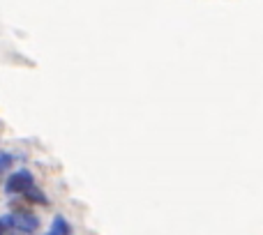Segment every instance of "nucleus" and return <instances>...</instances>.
Here are the masks:
<instances>
[{
	"label": "nucleus",
	"mask_w": 263,
	"mask_h": 235,
	"mask_svg": "<svg viewBox=\"0 0 263 235\" xmlns=\"http://www.w3.org/2000/svg\"><path fill=\"white\" fill-rule=\"evenodd\" d=\"M46 235H72V224L63 217V214H55L53 222H51V228Z\"/></svg>",
	"instance_id": "7ed1b4c3"
},
{
	"label": "nucleus",
	"mask_w": 263,
	"mask_h": 235,
	"mask_svg": "<svg viewBox=\"0 0 263 235\" xmlns=\"http://www.w3.org/2000/svg\"><path fill=\"white\" fill-rule=\"evenodd\" d=\"M14 166V154L12 152H0V175L7 173Z\"/></svg>",
	"instance_id": "39448f33"
},
{
	"label": "nucleus",
	"mask_w": 263,
	"mask_h": 235,
	"mask_svg": "<svg viewBox=\"0 0 263 235\" xmlns=\"http://www.w3.org/2000/svg\"><path fill=\"white\" fill-rule=\"evenodd\" d=\"M23 199H26L28 203H35V205H49V196H46L40 187H32L30 191H26Z\"/></svg>",
	"instance_id": "20e7f679"
},
{
	"label": "nucleus",
	"mask_w": 263,
	"mask_h": 235,
	"mask_svg": "<svg viewBox=\"0 0 263 235\" xmlns=\"http://www.w3.org/2000/svg\"><path fill=\"white\" fill-rule=\"evenodd\" d=\"M0 222H3L12 233L30 235V233H37V228H40V217L32 214V212H28V210H14L12 214L0 217Z\"/></svg>",
	"instance_id": "f257e3e1"
},
{
	"label": "nucleus",
	"mask_w": 263,
	"mask_h": 235,
	"mask_svg": "<svg viewBox=\"0 0 263 235\" xmlns=\"http://www.w3.org/2000/svg\"><path fill=\"white\" fill-rule=\"evenodd\" d=\"M9 233H12V231H9V228H7V226H5V224H3V222H0V235H9Z\"/></svg>",
	"instance_id": "423d86ee"
},
{
	"label": "nucleus",
	"mask_w": 263,
	"mask_h": 235,
	"mask_svg": "<svg viewBox=\"0 0 263 235\" xmlns=\"http://www.w3.org/2000/svg\"><path fill=\"white\" fill-rule=\"evenodd\" d=\"M32 187H35V178H32V173L28 168H18V171L9 173V178L5 180V191L9 196H23Z\"/></svg>",
	"instance_id": "f03ea898"
}]
</instances>
